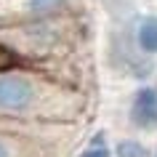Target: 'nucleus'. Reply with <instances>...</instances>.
Masks as SVG:
<instances>
[{
	"label": "nucleus",
	"mask_w": 157,
	"mask_h": 157,
	"mask_svg": "<svg viewBox=\"0 0 157 157\" xmlns=\"http://www.w3.org/2000/svg\"><path fill=\"white\" fill-rule=\"evenodd\" d=\"M64 37H67L64 13L0 27V40L8 48H13L16 53H24V56H45L53 48H59L64 43Z\"/></svg>",
	"instance_id": "1"
},
{
	"label": "nucleus",
	"mask_w": 157,
	"mask_h": 157,
	"mask_svg": "<svg viewBox=\"0 0 157 157\" xmlns=\"http://www.w3.org/2000/svg\"><path fill=\"white\" fill-rule=\"evenodd\" d=\"M43 85L37 77L24 75L19 69H3L0 72V112L6 115H27L40 107Z\"/></svg>",
	"instance_id": "2"
},
{
	"label": "nucleus",
	"mask_w": 157,
	"mask_h": 157,
	"mask_svg": "<svg viewBox=\"0 0 157 157\" xmlns=\"http://www.w3.org/2000/svg\"><path fill=\"white\" fill-rule=\"evenodd\" d=\"M72 0H0V27L67 13Z\"/></svg>",
	"instance_id": "3"
},
{
	"label": "nucleus",
	"mask_w": 157,
	"mask_h": 157,
	"mask_svg": "<svg viewBox=\"0 0 157 157\" xmlns=\"http://www.w3.org/2000/svg\"><path fill=\"white\" fill-rule=\"evenodd\" d=\"M131 120L139 128H155L157 125V91L155 88H139L133 96Z\"/></svg>",
	"instance_id": "4"
},
{
	"label": "nucleus",
	"mask_w": 157,
	"mask_h": 157,
	"mask_svg": "<svg viewBox=\"0 0 157 157\" xmlns=\"http://www.w3.org/2000/svg\"><path fill=\"white\" fill-rule=\"evenodd\" d=\"M136 43L144 53H157V16L141 19L139 29H136Z\"/></svg>",
	"instance_id": "5"
},
{
	"label": "nucleus",
	"mask_w": 157,
	"mask_h": 157,
	"mask_svg": "<svg viewBox=\"0 0 157 157\" xmlns=\"http://www.w3.org/2000/svg\"><path fill=\"white\" fill-rule=\"evenodd\" d=\"M115 155H117V157H147V149L141 147L139 141L125 139V141H120V144H117Z\"/></svg>",
	"instance_id": "6"
},
{
	"label": "nucleus",
	"mask_w": 157,
	"mask_h": 157,
	"mask_svg": "<svg viewBox=\"0 0 157 157\" xmlns=\"http://www.w3.org/2000/svg\"><path fill=\"white\" fill-rule=\"evenodd\" d=\"M80 157H109V149L104 147V139H101V133L91 141V147L85 149V152H83Z\"/></svg>",
	"instance_id": "7"
},
{
	"label": "nucleus",
	"mask_w": 157,
	"mask_h": 157,
	"mask_svg": "<svg viewBox=\"0 0 157 157\" xmlns=\"http://www.w3.org/2000/svg\"><path fill=\"white\" fill-rule=\"evenodd\" d=\"M0 157H13V149H11V144L3 136H0Z\"/></svg>",
	"instance_id": "8"
}]
</instances>
